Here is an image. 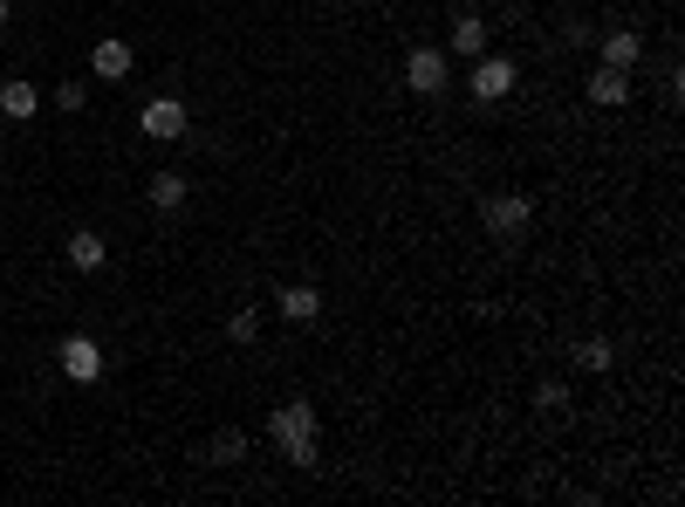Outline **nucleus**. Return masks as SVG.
<instances>
[{"label":"nucleus","instance_id":"8","mask_svg":"<svg viewBox=\"0 0 685 507\" xmlns=\"http://www.w3.org/2000/svg\"><path fill=\"white\" fill-rule=\"evenodd\" d=\"M42 110V90L28 83V75H8V83H0V117H14V123H28Z\"/></svg>","mask_w":685,"mask_h":507},{"label":"nucleus","instance_id":"12","mask_svg":"<svg viewBox=\"0 0 685 507\" xmlns=\"http://www.w3.org/2000/svg\"><path fill=\"white\" fill-rule=\"evenodd\" d=\"M487 28H494V21H480V14H460V21H452V56H487Z\"/></svg>","mask_w":685,"mask_h":507},{"label":"nucleus","instance_id":"1","mask_svg":"<svg viewBox=\"0 0 685 507\" xmlns=\"http://www.w3.org/2000/svg\"><path fill=\"white\" fill-rule=\"evenodd\" d=\"M268 439L282 446L288 467H316V404L309 398H282L268 418Z\"/></svg>","mask_w":685,"mask_h":507},{"label":"nucleus","instance_id":"7","mask_svg":"<svg viewBox=\"0 0 685 507\" xmlns=\"http://www.w3.org/2000/svg\"><path fill=\"white\" fill-rule=\"evenodd\" d=\"M138 69V56H131V42H117V35H104V42H96L90 48V75H96V83H123V75H131Z\"/></svg>","mask_w":685,"mask_h":507},{"label":"nucleus","instance_id":"10","mask_svg":"<svg viewBox=\"0 0 685 507\" xmlns=\"http://www.w3.org/2000/svg\"><path fill=\"white\" fill-rule=\"evenodd\" d=\"M638 62H645V35H630V28L603 35V69H638Z\"/></svg>","mask_w":685,"mask_h":507},{"label":"nucleus","instance_id":"2","mask_svg":"<svg viewBox=\"0 0 685 507\" xmlns=\"http://www.w3.org/2000/svg\"><path fill=\"white\" fill-rule=\"evenodd\" d=\"M480 226H487L494 240H521L528 226H535V199L528 192H487L480 199Z\"/></svg>","mask_w":685,"mask_h":507},{"label":"nucleus","instance_id":"15","mask_svg":"<svg viewBox=\"0 0 685 507\" xmlns=\"http://www.w3.org/2000/svg\"><path fill=\"white\" fill-rule=\"evenodd\" d=\"M617 364V350H611V337H582L576 343V370H590V377H603Z\"/></svg>","mask_w":685,"mask_h":507},{"label":"nucleus","instance_id":"13","mask_svg":"<svg viewBox=\"0 0 685 507\" xmlns=\"http://www.w3.org/2000/svg\"><path fill=\"white\" fill-rule=\"evenodd\" d=\"M144 192H151V207H158V213H179L192 186H186V172H151V186H144Z\"/></svg>","mask_w":685,"mask_h":507},{"label":"nucleus","instance_id":"4","mask_svg":"<svg viewBox=\"0 0 685 507\" xmlns=\"http://www.w3.org/2000/svg\"><path fill=\"white\" fill-rule=\"evenodd\" d=\"M56 357H62V377H75V385H96V377H104V350H96V337H83V329L56 343Z\"/></svg>","mask_w":685,"mask_h":507},{"label":"nucleus","instance_id":"9","mask_svg":"<svg viewBox=\"0 0 685 507\" xmlns=\"http://www.w3.org/2000/svg\"><path fill=\"white\" fill-rule=\"evenodd\" d=\"M590 104L597 110H624L630 104V69H597L590 75Z\"/></svg>","mask_w":685,"mask_h":507},{"label":"nucleus","instance_id":"16","mask_svg":"<svg viewBox=\"0 0 685 507\" xmlns=\"http://www.w3.org/2000/svg\"><path fill=\"white\" fill-rule=\"evenodd\" d=\"M213 467H234V460H247V433H240V425H226V433H213Z\"/></svg>","mask_w":685,"mask_h":507},{"label":"nucleus","instance_id":"5","mask_svg":"<svg viewBox=\"0 0 685 507\" xmlns=\"http://www.w3.org/2000/svg\"><path fill=\"white\" fill-rule=\"evenodd\" d=\"M138 131H151L158 144H179L186 138V104L179 96H151V104L138 110Z\"/></svg>","mask_w":685,"mask_h":507},{"label":"nucleus","instance_id":"19","mask_svg":"<svg viewBox=\"0 0 685 507\" xmlns=\"http://www.w3.org/2000/svg\"><path fill=\"white\" fill-rule=\"evenodd\" d=\"M56 104H62V110H83V104H90V83H83V75H69V83H56Z\"/></svg>","mask_w":685,"mask_h":507},{"label":"nucleus","instance_id":"14","mask_svg":"<svg viewBox=\"0 0 685 507\" xmlns=\"http://www.w3.org/2000/svg\"><path fill=\"white\" fill-rule=\"evenodd\" d=\"M274 309H282L288 322H316V316H322V295H316L309 282H295V288H282V295H274Z\"/></svg>","mask_w":685,"mask_h":507},{"label":"nucleus","instance_id":"6","mask_svg":"<svg viewBox=\"0 0 685 507\" xmlns=\"http://www.w3.org/2000/svg\"><path fill=\"white\" fill-rule=\"evenodd\" d=\"M404 83H412L418 96H439L452 75H446V48H412V56H404Z\"/></svg>","mask_w":685,"mask_h":507},{"label":"nucleus","instance_id":"20","mask_svg":"<svg viewBox=\"0 0 685 507\" xmlns=\"http://www.w3.org/2000/svg\"><path fill=\"white\" fill-rule=\"evenodd\" d=\"M0 28H8V0H0Z\"/></svg>","mask_w":685,"mask_h":507},{"label":"nucleus","instance_id":"17","mask_svg":"<svg viewBox=\"0 0 685 507\" xmlns=\"http://www.w3.org/2000/svg\"><path fill=\"white\" fill-rule=\"evenodd\" d=\"M535 404H542L548 418H563V412H569V385H563V377H542V385H535Z\"/></svg>","mask_w":685,"mask_h":507},{"label":"nucleus","instance_id":"3","mask_svg":"<svg viewBox=\"0 0 685 507\" xmlns=\"http://www.w3.org/2000/svg\"><path fill=\"white\" fill-rule=\"evenodd\" d=\"M515 83H521V69L507 56H473V69H466L473 104H500V96H515Z\"/></svg>","mask_w":685,"mask_h":507},{"label":"nucleus","instance_id":"11","mask_svg":"<svg viewBox=\"0 0 685 507\" xmlns=\"http://www.w3.org/2000/svg\"><path fill=\"white\" fill-rule=\"evenodd\" d=\"M104 261H110L104 234H90V226H83V234H69V268H75V274H96Z\"/></svg>","mask_w":685,"mask_h":507},{"label":"nucleus","instance_id":"18","mask_svg":"<svg viewBox=\"0 0 685 507\" xmlns=\"http://www.w3.org/2000/svg\"><path fill=\"white\" fill-rule=\"evenodd\" d=\"M226 337H234V343H253V337H261V309H234V322H226Z\"/></svg>","mask_w":685,"mask_h":507}]
</instances>
